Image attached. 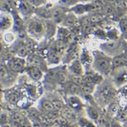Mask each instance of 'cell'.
Here are the masks:
<instances>
[{"label": "cell", "instance_id": "cell-9", "mask_svg": "<svg viewBox=\"0 0 127 127\" xmlns=\"http://www.w3.org/2000/svg\"><path fill=\"white\" fill-rule=\"evenodd\" d=\"M12 1L14 3L15 7L19 11L20 14L23 16L29 17L32 14V13H34L35 7L27 1L25 0H12Z\"/></svg>", "mask_w": 127, "mask_h": 127}, {"label": "cell", "instance_id": "cell-37", "mask_svg": "<svg viewBox=\"0 0 127 127\" xmlns=\"http://www.w3.org/2000/svg\"><path fill=\"white\" fill-rule=\"evenodd\" d=\"M125 17H127V14L125 15Z\"/></svg>", "mask_w": 127, "mask_h": 127}, {"label": "cell", "instance_id": "cell-10", "mask_svg": "<svg viewBox=\"0 0 127 127\" xmlns=\"http://www.w3.org/2000/svg\"><path fill=\"white\" fill-rule=\"evenodd\" d=\"M34 14L37 18L43 20H52L53 16V7H50L45 4L39 7H35Z\"/></svg>", "mask_w": 127, "mask_h": 127}, {"label": "cell", "instance_id": "cell-5", "mask_svg": "<svg viewBox=\"0 0 127 127\" xmlns=\"http://www.w3.org/2000/svg\"><path fill=\"white\" fill-rule=\"evenodd\" d=\"M18 73L12 71L5 64H1L0 79L1 88H10L12 86L17 80Z\"/></svg>", "mask_w": 127, "mask_h": 127}, {"label": "cell", "instance_id": "cell-6", "mask_svg": "<svg viewBox=\"0 0 127 127\" xmlns=\"http://www.w3.org/2000/svg\"><path fill=\"white\" fill-rule=\"evenodd\" d=\"M116 88H121L127 84V67L113 69L109 75Z\"/></svg>", "mask_w": 127, "mask_h": 127}, {"label": "cell", "instance_id": "cell-14", "mask_svg": "<svg viewBox=\"0 0 127 127\" xmlns=\"http://www.w3.org/2000/svg\"><path fill=\"white\" fill-rule=\"evenodd\" d=\"M25 71L30 78L36 82L41 80L44 78L45 72L39 67L34 66H27Z\"/></svg>", "mask_w": 127, "mask_h": 127}, {"label": "cell", "instance_id": "cell-4", "mask_svg": "<svg viewBox=\"0 0 127 127\" xmlns=\"http://www.w3.org/2000/svg\"><path fill=\"white\" fill-rule=\"evenodd\" d=\"M27 33L32 39L40 40L45 37V25L44 20L39 18L32 19L27 27Z\"/></svg>", "mask_w": 127, "mask_h": 127}, {"label": "cell", "instance_id": "cell-2", "mask_svg": "<svg viewBox=\"0 0 127 127\" xmlns=\"http://www.w3.org/2000/svg\"><path fill=\"white\" fill-rule=\"evenodd\" d=\"M93 54L92 68L101 76H109L113 69V58L101 51L100 49L95 50Z\"/></svg>", "mask_w": 127, "mask_h": 127}, {"label": "cell", "instance_id": "cell-15", "mask_svg": "<svg viewBox=\"0 0 127 127\" xmlns=\"http://www.w3.org/2000/svg\"><path fill=\"white\" fill-rule=\"evenodd\" d=\"M14 19L10 13L4 12L1 14V31H7L12 27Z\"/></svg>", "mask_w": 127, "mask_h": 127}, {"label": "cell", "instance_id": "cell-28", "mask_svg": "<svg viewBox=\"0 0 127 127\" xmlns=\"http://www.w3.org/2000/svg\"><path fill=\"white\" fill-rule=\"evenodd\" d=\"M120 111V108L119 105L116 103H110V105L108 106V114L109 116L113 117V116H116L118 114V113Z\"/></svg>", "mask_w": 127, "mask_h": 127}, {"label": "cell", "instance_id": "cell-31", "mask_svg": "<svg viewBox=\"0 0 127 127\" xmlns=\"http://www.w3.org/2000/svg\"><path fill=\"white\" fill-rule=\"evenodd\" d=\"M25 1L30 3L34 7H39L47 4V0H25Z\"/></svg>", "mask_w": 127, "mask_h": 127}, {"label": "cell", "instance_id": "cell-24", "mask_svg": "<svg viewBox=\"0 0 127 127\" xmlns=\"http://www.w3.org/2000/svg\"><path fill=\"white\" fill-rule=\"evenodd\" d=\"M45 25V37L50 38L53 37L56 33V23L53 20H44Z\"/></svg>", "mask_w": 127, "mask_h": 127}, {"label": "cell", "instance_id": "cell-36", "mask_svg": "<svg viewBox=\"0 0 127 127\" xmlns=\"http://www.w3.org/2000/svg\"><path fill=\"white\" fill-rule=\"evenodd\" d=\"M78 127V126H75V125H72V126H71V127Z\"/></svg>", "mask_w": 127, "mask_h": 127}, {"label": "cell", "instance_id": "cell-21", "mask_svg": "<svg viewBox=\"0 0 127 127\" xmlns=\"http://www.w3.org/2000/svg\"><path fill=\"white\" fill-rule=\"evenodd\" d=\"M78 23V19L76 16V14L73 12H69L67 13L63 21L62 22V26L65 27H71L75 26Z\"/></svg>", "mask_w": 127, "mask_h": 127}, {"label": "cell", "instance_id": "cell-7", "mask_svg": "<svg viewBox=\"0 0 127 127\" xmlns=\"http://www.w3.org/2000/svg\"><path fill=\"white\" fill-rule=\"evenodd\" d=\"M5 65L15 73H20L26 70L27 67V59L18 56H12L8 59Z\"/></svg>", "mask_w": 127, "mask_h": 127}, {"label": "cell", "instance_id": "cell-29", "mask_svg": "<svg viewBox=\"0 0 127 127\" xmlns=\"http://www.w3.org/2000/svg\"><path fill=\"white\" fill-rule=\"evenodd\" d=\"M120 32L122 33V37L127 41V18L122 17L119 22Z\"/></svg>", "mask_w": 127, "mask_h": 127}, {"label": "cell", "instance_id": "cell-20", "mask_svg": "<svg viewBox=\"0 0 127 127\" xmlns=\"http://www.w3.org/2000/svg\"><path fill=\"white\" fill-rule=\"evenodd\" d=\"M60 115L66 119L69 123H73L76 121V117L75 112L68 105H66L60 112Z\"/></svg>", "mask_w": 127, "mask_h": 127}, {"label": "cell", "instance_id": "cell-32", "mask_svg": "<svg viewBox=\"0 0 127 127\" xmlns=\"http://www.w3.org/2000/svg\"><path fill=\"white\" fill-rule=\"evenodd\" d=\"M78 1H79V0H60L59 1L60 5L66 7L75 5L76 3H78Z\"/></svg>", "mask_w": 127, "mask_h": 127}, {"label": "cell", "instance_id": "cell-11", "mask_svg": "<svg viewBox=\"0 0 127 127\" xmlns=\"http://www.w3.org/2000/svg\"><path fill=\"white\" fill-rule=\"evenodd\" d=\"M14 46L13 49H14V52L16 54V56L27 59V56L30 54V50L25 41L15 42L14 43Z\"/></svg>", "mask_w": 127, "mask_h": 127}, {"label": "cell", "instance_id": "cell-13", "mask_svg": "<svg viewBox=\"0 0 127 127\" xmlns=\"http://www.w3.org/2000/svg\"><path fill=\"white\" fill-rule=\"evenodd\" d=\"M68 70L69 73L78 76H84L86 72L85 69L81 63V60L78 59L70 63Z\"/></svg>", "mask_w": 127, "mask_h": 127}, {"label": "cell", "instance_id": "cell-1", "mask_svg": "<svg viewBox=\"0 0 127 127\" xmlns=\"http://www.w3.org/2000/svg\"><path fill=\"white\" fill-rule=\"evenodd\" d=\"M116 87L113 84L111 79L103 80L99 85L95 91V98L96 102L99 104L108 106L110 103H113V101L116 97Z\"/></svg>", "mask_w": 127, "mask_h": 127}, {"label": "cell", "instance_id": "cell-22", "mask_svg": "<svg viewBox=\"0 0 127 127\" xmlns=\"http://www.w3.org/2000/svg\"><path fill=\"white\" fill-rule=\"evenodd\" d=\"M62 59V56L60 52L56 50L51 49L48 51L47 54V62L49 64H58Z\"/></svg>", "mask_w": 127, "mask_h": 127}, {"label": "cell", "instance_id": "cell-18", "mask_svg": "<svg viewBox=\"0 0 127 127\" xmlns=\"http://www.w3.org/2000/svg\"><path fill=\"white\" fill-rule=\"evenodd\" d=\"M39 109L41 110L42 112L49 114L50 112L56 111L54 108V106L51 101L48 97H45L41 99L39 103Z\"/></svg>", "mask_w": 127, "mask_h": 127}, {"label": "cell", "instance_id": "cell-34", "mask_svg": "<svg viewBox=\"0 0 127 127\" xmlns=\"http://www.w3.org/2000/svg\"><path fill=\"white\" fill-rule=\"evenodd\" d=\"M111 127H124V126L121 125L118 120L114 119L111 121Z\"/></svg>", "mask_w": 127, "mask_h": 127}, {"label": "cell", "instance_id": "cell-17", "mask_svg": "<svg viewBox=\"0 0 127 127\" xmlns=\"http://www.w3.org/2000/svg\"><path fill=\"white\" fill-rule=\"evenodd\" d=\"M10 115V120L17 122L23 127H31V124L26 116L19 112H12Z\"/></svg>", "mask_w": 127, "mask_h": 127}, {"label": "cell", "instance_id": "cell-30", "mask_svg": "<svg viewBox=\"0 0 127 127\" xmlns=\"http://www.w3.org/2000/svg\"><path fill=\"white\" fill-rule=\"evenodd\" d=\"M3 38H4L5 42L7 44H12V43H14L16 42V37L12 33H9V32L5 33Z\"/></svg>", "mask_w": 127, "mask_h": 127}, {"label": "cell", "instance_id": "cell-33", "mask_svg": "<svg viewBox=\"0 0 127 127\" xmlns=\"http://www.w3.org/2000/svg\"><path fill=\"white\" fill-rule=\"evenodd\" d=\"M91 20V22H100L103 20V16L102 15L99 14H94L92 16H91V17L89 18Z\"/></svg>", "mask_w": 127, "mask_h": 127}, {"label": "cell", "instance_id": "cell-26", "mask_svg": "<svg viewBox=\"0 0 127 127\" xmlns=\"http://www.w3.org/2000/svg\"><path fill=\"white\" fill-rule=\"evenodd\" d=\"M86 113L87 114L89 118L93 121H97L101 115L99 110L93 105H87L86 107Z\"/></svg>", "mask_w": 127, "mask_h": 127}, {"label": "cell", "instance_id": "cell-23", "mask_svg": "<svg viewBox=\"0 0 127 127\" xmlns=\"http://www.w3.org/2000/svg\"><path fill=\"white\" fill-rule=\"evenodd\" d=\"M67 98V103L69 107H70L74 111L80 110L83 107V103L79 96L77 95H68Z\"/></svg>", "mask_w": 127, "mask_h": 127}, {"label": "cell", "instance_id": "cell-19", "mask_svg": "<svg viewBox=\"0 0 127 127\" xmlns=\"http://www.w3.org/2000/svg\"><path fill=\"white\" fill-rule=\"evenodd\" d=\"M112 64L113 69L127 67V51L118 56L114 57L112 60Z\"/></svg>", "mask_w": 127, "mask_h": 127}, {"label": "cell", "instance_id": "cell-12", "mask_svg": "<svg viewBox=\"0 0 127 127\" xmlns=\"http://www.w3.org/2000/svg\"><path fill=\"white\" fill-rule=\"evenodd\" d=\"M68 13L67 7L62 5H56L53 6V16L52 20L56 24H61L64 18Z\"/></svg>", "mask_w": 127, "mask_h": 127}, {"label": "cell", "instance_id": "cell-35", "mask_svg": "<svg viewBox=\"0 0 127 127\" xmlns=\"http://www.w3.org/2000/svg\"><path fill=\"white\" fill-rule=\"evenodd\" d=\"M79 1H87V2H92L93 0H79Z\"/></svg>", "mask_w": 127, "mask_h": 127}, {"label": "cell", "instance_id": "cell-25", "mask_svg": "<svg viewBox=\"0 0 127 127\" xmlns=\"http://www.w3.org/2000/svg\"><path fill=\"white\" fill-rule=\"evenodd\" d=\"M96 88H97V85L95 84L85 82L82 84L81 85H80L81 95H92L95 93Z\"/></svg>", "mask_w": 127, "mask_h": 127}, {"label": "cell", "instance_id": "cell-3", "mask_svg": "<svg viewBox=\"0 0 127 127\" xmlns=\"http://www.w3.org/2000/svg\"><path fill=\"white\" fill-rule=\"evenodd\" d=\"M99 49L107 55L114 58L127 51V42L123 37L109 39L101 44Z\"/></svg>", "mask_w": 127, "mask_h": 127}, {"label": "cell", "instance_id": "cell-27", "mask_svg": "<svg viewBox=\"0 0 127 127\" xmlns=\"http://www.w3.org/2000/svg\"><path fill=\"white\" fill-rule=\"evenodd\" d=\"M51 101V102L53 103L54 106L55 110L58 111V112H61L62 110H63V108L66 106L65 103L64 102V101L60 99V97H48Z\"/></svg>", "mask_w": 127, "mask_h": 127}, {"label": "cell", "instance_id": "cell-8", "mask_svg": "<svg viewBox=\"0 0 127 127\" xmlns=\"http://www.w3.org/2000/svg\"><path fill=\"white\" fill-rule=\"evenodd\" d=\"M27 66H34L39 67L45 73H46L48 69V63L42 56L38 54L30 53L27 57Z\"/></svg>", "mask_w": 127, "mask_h": 127}, {"label": "cell", "instance_id": "cell-16", "mask_svg": "<svg viewBox=\"0 0 127 127\" xmlns=\"http://www.w3.org/2000/svg\"><path fill=\"white\" fill-rule=\"evenodd\" d=\"M62 87L68 95H81L80 86L73 83L71 81H67L62 85Z\"/></svg>", "mask_w": 127, "mask_h": 127}]
</instances>
